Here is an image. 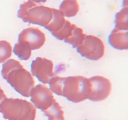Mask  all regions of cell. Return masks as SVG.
Masks as SVG:
<instances>
[{"label":"cell","instance_id":"cell-1","mask_svg":"<svg viewBox=\"0 0 128 120\" xmlns=\"http://www.w3.org/2000/svg\"><path fill=\"white\" fill-rule=\"evenodd\" d=\"M48 84L52 92L75 103L87 100L91 91L90 80L82 76H55Z\"/></svg>","mask_w":128,"mask_h":120},{"label":"cell","instance_id":"cell-2","mask_svg":"<svg viewBox=\"0 0 128 120\" xmlns=\"http://www.w3.org/2000/svg\"><path fill=\"white\" fill-rule=\"evenodd\" d=\"M1 74L16 91L24 97H30L31 90L34 87V80L20 61L11 59L4 62Z\"/></svg>","mask_w":128,"mask_h":120},{"label":"cell","instance_id":"cell-3","mask_svg":"<svg viewBox=\"0 0 128 120\" xmlns=\"http://www.w3.org/2000/svg\"><path fill=\"white\" fill-rule=\"evenodd\" d=\"M0 112L7 120H35L36 109L27 100L7 98L0 104Z\"/></svg>","mask_w":128,"mask_h":120},{"label":"cell","instance_id":"cell-4","mask_svg":"<svg viewBox=\"0 0 128 120\" xmlns=\"http://www.w3.org/2000/svg\"><path fill=\"white\" fill-rule=\"evenodd\" d=\"M18 17L24 22L46 27L53 17V8L28 0L21 4L18 11Z\"/></svg>","mask_w":128,"mask_h":120},{"label":"cell","instance_id":"cell-5","mask_svg":"<svg viewBox=\"0 0 128 120\" xmlns=\"http://www.w3.org/2000/svg\"><path fill=\"white\" fill-rule=\"evenodd\" d=\"M76 50L82 57L92 61L100 60L105 53V46L102 40L94 35H86Z\"/></svg>","mask_w":128,"mask_h":120},{"label":"cell","instance_id":"cell-6","mask_svg":"<svg viewBox=\"0 0 128 120\" xmlns=\"http://www.w3.org/2000/svg\"><path fill=\"white\" fill-rule=\"evenodd\" d=\"M91 91L88 99L98 102L108 98L112 91V83L109 79L102 76H94L89 78Z\"/></svg>","mask_w":128,"mask_h":120},{"label":"cell","instance_id":"cell-7","mask_svg":"<svg viewBox=\"0 0 128 120\" xmlns=\"http://www.w3.org/2000/svg\"><path fill=\"white\" fill-rule=\"evenodd\" d=\"M30 96L34 106L42 111L49 108L56 100L51 89L42 84H38L32 89Z\"/></svg>","mask_w":128,"mask_h":120},{"label":"cell","instance_id":"cell-8","mask_svg":"<svg viewBox=\"0 0 128 120\" xmlns=\"http://www.w3.org/2000/svg\"><path fill=\"white\" fill-rule=\"evenodd\" d=\"M54 64L51 60L38 57L31 63V72L38 80L44 84H48L56 75L53 71Z\"/></svg>","mask_w":128,"mask_h":120},{"label":"cell","instance_id":"cell-9","mask_svg":"<svg viewBox=\"0 0 128 120\" xmlns=\"http://www.w3.org/2000/svg\"><path fill=\"white\" fill-rule=\"evenodd\" d=\"M18 36V42L29 46L31 50L40 49L46 42L45 34L38 28L30 27L24 29Z\"/></svg>","mask_w":128,"mask_h":120},{"label":"cell","instance_id":"cell-10","mask_svg":"<svg viewBox=\"0 0 128 120\" xmlns=\"http://www.w3.org/2000/svg\"><path fill=\"white\" fill-rule=\"evenodd\" d=\"M109 42L114 48L120 50L128 49V31L115 28L109 36Z\"/></svg>","mask_w":128,"mask_h":120},{"label":"cell","instance_id":"cell-11","mask_svg":"<svg viewBox=\"0 0 128 120\" xmlns=\"http://www.w3.org/2000/svg\"><path fill=\"white\" fill-rule=\"evenodd\" d=\"M67 20L65 16L62 14L60 10L53 8V17L51 22L45 27V28L50 31L52 35L60 31L66 24Z\"/></svg>","mask_w":128,"mask_h":120},{"label":"cell","instance_id":"cell-12","mask_svg":"<svg viewBox=\"0 0 128 120\" xmlns=\"http://www.w3.org/2000/svg\"><path fill=\"white\" fill-rule=\"evenodd\" d=\"M59 10L64 16L74 17L80 11V4L78 0H64L60 4Z\"/></svg>","mask_w":128,"mask_h":120},{"label":"cell","instance_id":"cell-13","mask_svg":"<svg viewBox=\"0 0 128 120\" xmlns=\"http://www.w3.org/2000/svg\"><path fill=\"white\" fill-rule=\"evenodd\" d=\"M42 112L47 116L48 120H64L63 110L56 100L49 108Z\"/></svg>","mask_w":128,"mask_h":120},{"label":"cell","instance_id":"cell-14","mask_svg":"<svg viewBox=\"0 0 128 120\" xmlns=\"http://www.w3.org/2000/svg\"><path fill=\"white\" fill-rule=\"evenodd\" d=\"M86 35L84 33L82 29L74 24L72 34L65 42L72 45L74 48H76L82 42Z\"/></svg>","mask_w":128,"mask_h":120},{"label":"cell","instance_id":"cell-15","mask_svg":"<svg viewBox=\"0 0 128 120\" xmlns=\"http://www.w3.org/2000/svg\"><path fill=\"white\" fill-rule=\"evenodd\" d=\"M128 8L124 6L116 14L115 26L116 28L121 30L128 31Z\"/></svg>","mask_w":128,"mask_h":120},{"label":"cell","instance_id":"cell-16","mask_svg":"<svg viewBox=\"0 0 128 120\" xmlns=\"http://www.w3.org/2000/svg\"><path fill=\"white\" fill-rule=\"evenodd\" d=\"M31 51L29 46L20 42L15 44L13 49L14 53L21 60H28L31 56Z\"/></svg>","mask_w":128,"mask_h":120},{"label":"cell","instance_id":"cell-17","mask_svg":"<svg viewBox=\"0 0 128 120\" xmlns=\"http://www.w3.org/2000/svg\"><path fill=\"white\" fill-rule=\"evenodd\" d=\"M12 48L11 44L7 41H0V63H2L11 58Z\"/></svg>","mask_w":128,"mask_h":120},{"label":"cell","instance_id":"cell-18","mask_svg":"<svg viewBox=\"0 0 128 120\" xmlns=\"http://www.w3.org/2000/svg\"><path fill=\"white\" fill-rule=\"evenodd\" d=\"M6 98V94H5L4 91L2 90L1 86H0V104H1V102H2V101Z\"/></svg>","mask_w":128,"mask_h":120},{"label":"cell","instance_id":"cell-19","mask_svg":"<svg viewBox=\"0 0 128 120\" xmlns=\"http://www.w3.org/2000/svg\"><path fill=\"white\" fill-rule=\"evenodd\" d=\"M33 1L38 3H41V2H46L48 0H33Z\"/></svg>","mask_w":128,"mask_h":120}]
</instances>
